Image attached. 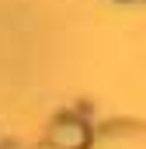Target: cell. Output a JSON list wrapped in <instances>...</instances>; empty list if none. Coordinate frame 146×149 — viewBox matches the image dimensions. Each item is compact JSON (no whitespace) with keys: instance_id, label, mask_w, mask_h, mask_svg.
<instances>
[{"instance_id":"1","label":"cell","mask_w":146,"mask_h":149,"mask_svg":"<svg viewBox=\"0 0 146 149\" xmlns=\"http://www.w3.org/2000/svg\"><path fill=\"white\" fill-rule=\"evenodd\" d=\"M49 142H52L56 149H84L87 142H91V132H87L84 121H77V118H63V121L52 128Z\"/></svg>"}]
</instances>
